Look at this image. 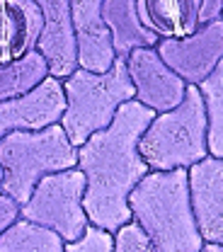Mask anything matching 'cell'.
<instances>
[{
    "mask_svg": "<svg viewBox=\"0 0 223 252\" xmlns=\"http://www.w3.org/2000/svg\"><path fill=\"white\" fill-rule=\"evenodd\" d=\"M156 112L138 99H127L109 126L95 131L78 146V167L85 175V211L88 219L117 230L131 219L128 194L151 170L138 151V141Z\"/></svg>",
    "mask_w": 223,
    "mask_h": 252,
    "instance_id": "1",
    "label": "cell"
},
{
    "mask_svg": "<svg viewBox=\"0 0 223 252\" xmlns=\"http://www.w3.org/2000/svg\"><path fill=\"white\" fill-rule=\"evenodd\" d=\"M131 219L151 235L156 252H199L204 238L196 228L187 167L148 170L128 194Z\"/></svg>",
    "mask_w": 223,
    "mask_h": 252,
    "instance_id": "2",
    "label": "cell"
},
{
    "mask_svg": "<svg viewBox=\"0 0 223 252\" xmlns=\"http://www.w3.org/2000/svg\"><path fill=\"white\" fill-rule=\"evenodd\" d=\"M65 109L61 126L73 146L85 143L95 131L109 126L117 109L133 99V83L128 78L127 59L117 56L107 70L75 68L64 78Z\"/></svg>",
    "mask_w": 223,
    "mask_h": 252,
    "instance_id": "3",
    "label": "cell"
},
{
    "mask_svg": "<svg viewBox=\"0 0 223 252\" xmlns=\"http://www.w3.org/2000/svg\"><path fill=\"white\" fill-rule=\"evenodd\" d=\"M0 165L5 170L0 191L22 206L44 175L78 165V146L70 143L61 122L34 131H10L0 138Z\"/></svg>",
    "mask_w": 223,
    "mask_h": 252,
    "instance_id": "4",
    "label": "cell"
},
{
    "mask_svg": "<svg viewBox=\"0 0 223 252\" xmlns=\"http://www.w3.org/2000/svg\"><path fill=\"white\" fill-rule=\"evenodd\" d=\"M138 151L151 170L191 167L209 156L206 107L196 85L190 83L182 102L172 109L156 112L138 141Z\"/></svg>",
    "mask_w": 223,
    "mask_h": 252,
    "instance_id": "5",
    "label": "cell"
},
{
    "mask_svg": "<svg viewBox=\"0 0 223 252\" xmlns=\"http://www.w3.org/2000/svg\"><path fill=\"white\" fill-rule=\"evenodd\" d=\"M83 199H85L83 170L78 165L65 167L59 172L44 175L36 182L30 199L20 206V216L56 230L65 243H70L90 223Z\"/></svg>",
    "mask_w": 223,
    "mask_h": 252,
    "instance_id": "6",
    "label": "cell"
},
{
    "mask_svg": "<svg viewBox=\"0 0 223 252\" xmlns=\"http://www.w3.org/2000/svg\"><path fill=\"white\" fill-rule=\"evenodd\" d=\"M158 54L182 80L199 85L223 59V17L175 39H160Z\"/></svg>",
    "mask_w": 223,
    "mask_h": 252,
    "instance_id": "7",
    "label": "cell"
},
{
    "mask_svg": "<svg viewBox=\"0 0 223 252\" xmlns=\"http://www.w3.org/2000/svg\"><path fill=\"white\" fill-rule=\"evenodd\" d=\"M128 78L133 83V99L153 112L172 109L182 102L187 80H182L158 54V46H138L127 56Z\"/></svg>",
    "mask_w": 223,
    "mask_h": 252,
    "instance_id": "8",
    "label": "cell"
},
{
    "mask_svg": "<svg viewBox=\"0 0 223 252\" xmlns=\"http://www.w3.org/2000/svg\"><path fill=\"white\" fill-rule=\"evenodd\" d=\"M64 109V80L49 73L30 93L0 102V138L10 131H34L59 124Z\"/></svg>",
    "mask_w": 223,
    "mask_h": 252,
    "instance_id": "9",
    "label": "cell"
},
{
    "mask_svg": "<svg viewBox=\"0 0 223 252\" xmlns=\"http://www.w3.org/2000/svg\"><path fill=\"white\" fill-rule=\"evenodd\" d=\"M187 172L196 228L204 243L223 245V158H201Z\"/></svg>",
    "mask_w": 223,
    "mask_h": 252,
    "instance_id": "10",
    "label": "cell"
},
{
    "mask_svg": "<svg viewBox=\"0 0 223 252\" xmlns=\"http://www.w3.org/2000/svg\"><path fill=\"white\" fill-rule=\"evenodd\" d=\"M44 25L36 41V51L46 59L49 73L61 78L78 68V41L73 30L70 0H36Z\"/></svg>",
    "mask_w": 223,
    "mask_h": 252,
    "instance_id": "11",
    "label": "cell"
},
{
    "mask_svg": "<svg viewBox=\"0 0 223 252\" xmlns=\"http://www.w3.org/2000/svg\"><path fill=\"white\" fill-rule=\"evenodd\" d=\"M104 0H70L73 30L78 41V65L88 70H107L117 59L112 36L102 17Z\"/></svg>",
    "mask_w": 223,
    "mask_h": 252,
    "instance_id": "12",
    "label": "cell"
},
{
    "mask_svg": "<svg viewBox=\"0 0 223 252\" xmlns=\"http://www.w3.org/2000/svg\"><path fill=\"white\" fill-rule=\"evenodd\" d=\"M41 25L44 17L36 0H0V63L34 51Z\"/></svg>",
    "mask_w": 223,
    "mask_h": 252,
    "instance_id": "13",
    "label": "cell"
},
{
    "mask_svg": "<svg viewBox=\"0 0 223 252\" xmlns=\"http://www.w3.org/2000/svg\"><path fill=\"white\" fill-rule=\"evenodd\" d=\"M102 17L112 36L114 54L127 59L128 54L138 46H158L160 36L153 34L138 15L136 0H104Z\"/></svg>",
    "mask_w": 223,
    "mask_h": 252,
    "instance_id": "14",
    "label": "cell"
},
{
    "mask_svg": "<svg viewBox=\"0 0 223 252\" xmlns=\"http://www.w3.org/2000/svg\"><path fill=\"white\" fill-rule=\"evenodd\" d=\"M141 22L160 39H175L194 32L201 12V0H136Z\"/></svg>",
    "mask_w": 223,
    "mask_h": 252,
    "instance_id": "15",
    "label": "cell"
},
{
    "mask_svg": "<svg viewBox=\"0 0 223 252\" xmlns=\"http://www.w3.org/2000/svg\"><path fill=\"white\" fill-rule=\"evenodd\" d=\"M65 240L51 228L17 216L0 233V252H64Z\"/></svg>",
    "mask_w": 223,
    "mask_h": 252,
    "instance_id": "16",
    "label": "cell"
},
{
    "mask_svg": "<svg viewBox=\"0 0 223 252\" xmlns=\"http://www.w3.org/2000/svg\"><path fill=\"white\" fill-rule=\"evenodd\" d=\"M46 75H49V63L36 49L17 61L0 63V102L30 93Z\"/></svg>",
    "mask_w": 223,
    "mask_h": 252,
    "instance_id": "17",
    "label": "cell"
},
{
    "mask_svg": "<svg viewBox=\"0 0 223 252\" xmlns=\"http://www.w3.org/2000/svg\"><path fill=\"white\" fill-rule=\"evenodd\" d=\"M206 107V141L209 156L223 158V59L196 85Z\"/></svg>",
    "mask_w": 223,
    "mask_h": 252,
    "instance_id": "18",
    "label": "cell"
},
{
    "mask_svg": "<svg viewBox=\"0 0 223 252\" xmlns=\"http://www.w3.org/2000/svg\"><path fill=\"white\" fill-rule=\"evenodd\" d=\"M114 250L117 252H156V245L146 228L136 219L124 220L114 230Z\"/></svg>",
    "mask_w": 223,
    "mask_h": 252,
    "instance_id": "19",
    "label": "cell"
},
{
    "mask_svg": "<svg viewBox=\"0 0 223 252\" xmlns=\"http://www.w3.org/2000/svg\"><path fill=\"white\" fill-rule=\"evenodd\" d=\"M64 250L65 252H112L114 250V233L90 220L85 225V230L75 240L65 243Z\"/></svg>",
    "mask_w": 223,
    "mask_h": 252,
    "instance_id": "20",
    "label": "cell"
},
{
    "mask_svg": "<svg viewBox=\"0 0 223 252\" xmlns=\"http://www.w3.org/2000/svg\"><path fill=\"white\" fill-rule=\"evenodd\" d=\"M20 216V204L15 199H10L5 191H0V233Z\"/></svg>",
    "mask_w": 223,
    "mask_h": 252,
    "instance_id": "21",
    "label": "cell"
},
{
    "mask_svg": "<svg viewBox=\"0 0 223 252\" xmlns=\"http://www.w3.org/2000/svg\"><path fill=\"white\" fill-rule=\"evenodd\" d=\"M216 17H223V0H201V12H199V22L206 25Z\"/></svg>",
    "mask_w": 223,
    "mask_h": 252,
    "instance_id": "22",
    "label": "cell"
},
{
    "mask_svg": "<svg viewBox=\"0 0 223 252\" xmlns=\"http://www.w3.org/2000/svg\"><path fill=\"white\" fill-rule=\"evenodd\" d=\"M2 177H5V170H2V165H0V187H2Z\"/></svg>",
    "mask_w": 223,
    "mask_h": 252,
    "instance_id": "23",
    "label": "cell"
}]
</instances>
